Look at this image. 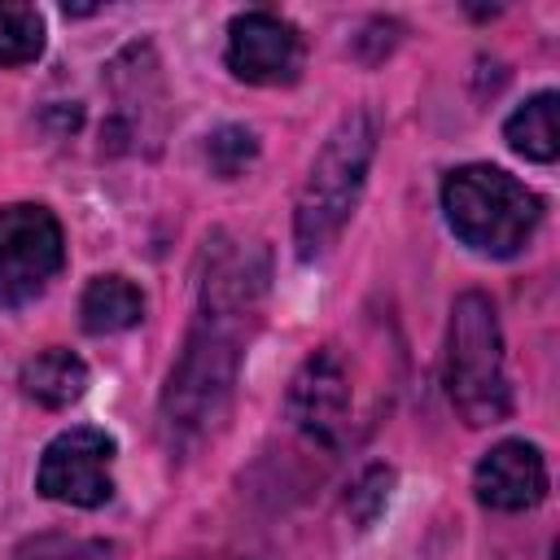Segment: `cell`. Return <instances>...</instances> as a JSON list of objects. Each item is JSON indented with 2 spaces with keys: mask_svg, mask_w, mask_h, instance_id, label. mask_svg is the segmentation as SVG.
Listing matches in <instances>:
<instances>
[{
  "mask_svg": "<svg viewBox=\"0 0 560 560\" xmlns=\"http://www.w3.org/2000/svg\"><path fill=\"white\" fill-rule=\"evenodd\" d=\"M249 328H254L249 319L197 311V324L188 328L184 350L162 389V424H166L171 442H179V446L197 442L228 416Z\"/></svg>",
  "mask_w": 560,
  "mask_h": 560,
  "instance_id": "1",
  "label": "cell"
},
{
  "mask_svg": "<svg viewBox=\"0 0 560 560\" xmlns=\"http://www.w3.org/2000/svg\"><path fill=\"white\" fill-rule=\"evenodd\" d=\"M376 153V122L368 109H354L337 122V131L315 153L306 184L298 192L293 210V245L298 258H319L346 228V219L359 206V192L368 184V166Z\"/></svg>",
  "mask_w": 560,
  "mask_h": 560,
  "instance_id": "2",
  "label": "cell"
},
{
  "mask_svg": "<svg viewBox=\"0 0 560 560\" xmlns=\"http://www.w3.org/2000/svg\"><path fill=\"white\" fill-rule=\"evenodd\" d=\"M442 210H446L451 232L486 258L521 254L542 219L538 192L490 162L455 166L442 179Z\"/></svg>",
  "mask_w": 560,
  "mask_h": 560,
  "instance_id": "3",
  "label": "cell"
},
{
  "mask_svg": "<svg viewBox=\"0 0 560 560\" xmlns=\"http://www.w3.org/2000/svg\"><path fill=\"white\" fill-rule=\"evenodd\" d=\"M446 398L464 424H499L512 411L508 372H503V332L494 302L481 289H468L451 302L446 324Z\"/></svg>",
  "mask_w": 560,
  "mask_h": 560,
  "instance_id": "4",
  "label": "cell"
},
{
  "mask_svg": "<svg viewBox=\"0 0 560 560\" xmlns=\"http://www.w3.org/2000/svg\"><path fill=\"white\" fill-rule=\"evenodd\" d=\"M66 262L61 223L48 206L13 201L0 206V306L18 311L35 302Z\"/></svg>",
  "mask_w": 560,
  "mask_h": 560,
  "instance_id": "5",
  "label": "cell"
},
{
  "mask_svg": "<svg viewBox=\"0 0 560 560\" xmlns=\"http://www.w3.org/2000/svg\"><path fill=\"white\" fill-rule=\"evenodd\" d=\"M114 438L96 424H74L57 433L35 468V490L52 503L101 508L114 494Z\"/></svg>",
  "mask_w": 560,
  "mask_h": 560,
  "instance_id": "6",
  "label": "cell"
},
{
  "mask_svg": "<svg viewBox=\"0 0 560 560\" xmlns=\"http://www.w3.org/2000/svg\"><path fill=\"white\" fill-rule=\"evenodd\" d=\"M284 407H289V420H293L311 442L337 451V446L346 442V433H350V411H354L350 372H346L341 354H337V350H315V354L298 368Z\"/></svg>",
  "mask_w": 560,
  "mask_h": 560,
  "instance_id": "7",
  "label": "cell"
},
{
  "mask_svg": "<svg viewBox=\"0 0 560 560\" xmlns=\"http://www.w3.org/2000/svg\"><path fill=\"white\" fill-rule=\"evenodd\" d=\"M302 35L293 22L267 9L236 13L228 26V70L258 88H280L302 74Z\"/></svg>",
  "mask_w": 560,
  "mask_h": 560,
  "instance_id": "8",
  "label": "cell"
},
{
  "mask_svg": "<svg viewBox=\"0 0 560 560\" xmlns=\"http://www.w3.org/2000/svg\"><path fill=\"white\" fill-rule=\"evenodd\" d=\"M472 490L494 512H525V508L542 503V494H547V459L534 442L503 438L477 459Z\"/></svg>",
  "mask_w": 560,
  "mask_h": 560,
  "instance_id": "9",
  "label": "cell"
},
{
  "mask_svg": "<svg viewBox=\"0 0 560 560\" xmlns=\"http://www.w3.org/2000/svg\"><path fill=\"white\" fill-rule=\"evenodd\" d=\"M88 381H92V376H88V363H83L74 350H61V346L39 350L35 359H26V363H22V376H18L22 394L35 398V402L48 407V411H61V407L79 402V398L88 394Z\"/></svg>",
  "mask_w": 560,
  "mask_h": 560,
  "instance_id": "10",
  "label": "cell"
},
{
  "mask_svg": "<svg viewBox=\"0 0 560 560\" xmlns=\"http://www.w3.org/2000/svg\"><path fill=\"white\" fill-rule=\"evenodd\" d=\"M144 319V298L127 276H96L88 280L79 298V324L92 337H109L122 328H136Z\"/></svg>",
  "mask_w": 560,
  "mask_h": 560,
  "instance_id": "11",
  "label": "cell"
},
{
  "mask_svg": "<svg viewBox=\"0 0 560 560\" xmlns=\"http://www.w3.org/2000/svg\"><path fill=\"white\" fill-rule=\"evenodd\" d=\"M503 140L512 144V153H521L529 162H556V153H560L556 92H538L521 109H512V118L503 122Z\"/></svg>",
  "mask_w": 560,
  "mask_h": 560,
  "instance_id": "12",
  "label": "cell"
},
{
  "mask_svg": "<svg viewBox=\"0 0 560 560\" xmlns=\"http://www.w3.org/2000/svg\"><path fill=\"white\" fill-rule=\"evenodd\" d=\"M44 52V18L35 4H0V66H26Z\"/></svg>",
  "mask_w": 560,
  "mask_h": 560,
  "instance_id": "13",
  "label": "cell"
},
{
  "mask_svg": "<svg viewBox=\"0 0 560 560\" xmlns=\"http://www.w3.org/2000/svg\"><path fill=\"white\" fill-rule=\"evenodd\" d=\"M254 158H258V140H254V131L241 127V122H228V127H219V131L206 140V162H210V171H214L219 179L245 175V166H249Z\"/></svg>",
  "mask_w": 560,
  "mask_h": 560,
  "instance_id": "14",
  "label": "cell"
},
{
  "mask_svg": "<svg viewBox=\"0 0 560 560\" xmlns=\"http://www.w3.org/2000/svg\"><path fill=\"white\" fill-rule=\"evenodd\" d=\"M18 560H118L109 542L101 538H74V534H44L18 551Z\"/></svg>",
  "mask_w": 560,
  "mask_h": 560,
  "instance_id": "15",
  "label": "cell"
},
{
  "mask_svg": "<svg viewBox=\"0 0 560 560\" xmlns=\"http://www.w3.org/2000/svg\"><path fill=\"white\" fill-rule=\"evenodd\" d=\"M389 486H394V472H389V468H381V464H376V468H368V472L354 481V490H350V503H346V508H350V516H354L363 529L381 516V508H385V499H389Z\"/></svg>",
  "mask_w": 560,
  "mask_h": 560,
  "instance_id": "16",
  "label": "cell"
}]
</instances>
